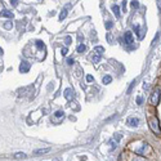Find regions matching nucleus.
Masks as SVG:
<instances>
[{
	"label": "nucleus",
	"instance_id": "f257e3e1",
	"mask_svg": "<svg viewBox=\"0 0 161 161\" xmlns=\"http://www.w3.org/2000/svg\"><path fill=\"white\" fill-rule=\"evenodd\" d=\"M129 148L137 155H148L151 153V147L144 141H135L129 144Z\"/></svg>",
	"mask_w": 161,
	"mask_h": 161
},
{
	"label": "nucleus",
	"instance_id": "f03ea898",
	"mask_svg": "<svg viewBox=\"0 0 161 161\" xmlns=\"http://www.w3.org/2000/svg\"><path fill=\"white\" fill-rule=\"evenodd\" d=\"M148 126H150L151 132L155 133V134H161V126H160V123H159V119L156 116H151L148 119Z\"/></svg>",
	"mask_w": 161,
	"mask_h": 161
},
{
	"label": "nucleus",
	"instance_id": "7ed1b4c3",
	"mask_svg": "<svg viewBox=\"0 0 161 161\" xmlns=\"http://www.w3.org/2000/svg\"><path fill=\"white\" fill-rule=\"evenodd\" d=\"M160 97H161V88L157 86V88H155V90L152 92V94H151V103L153 104V106H157L160 102Z\"/></svg>",
	"mask_w": 161,
	"mask_h": 161
},
{
	"label": "nucleus",
	"instance_id": "20e7f679",
	"mask_svg": "<svg viewBox=\"0 0 161 161\" xmlns=\"http://www.w3.org/2000/svg\"><path fill=\"white\" fill-rule=\"evenodd\" d=\"M65 119V112L63 111H56L54 114H53V116L50 117V121H52L53 124H59V123H62V120Z\"/></svg>",
	"mask_w": 161,
	"mask_h": 161
},
{
	"label": "nucleus",
	"instance_id": "39448f33",
	"mask_svg": "<svg viewBox=\"0 0 161 161\" xmlns=\"http://www.w3.org/2000/svg\"><path fill=\"white\" fill-rule=\"evenodd\" d=\"M30 68H31V65H30V62H27V61H21V63H19V72L21 74L28 72Z\"/></svg>",
	"mask_w": 161,
	"mask_h": 161
},
{
	"label": "nucleus",
	"instance_id": "423d86ee",
	"mask_svg": "<svg viewBox=\"0 0 161 161\" xmlns=\"http://www.w3.org/2000/svg\"><path fill=\"white\" fill-rule=\"evenodd\" d=\"M124 41H125V44H133L134 43V37H133L132 31H126L124 34Z\"/></svg>",
	"mask_w": 161,
	"mask_h": 161
},
{
	"label": "nucleus",
	"instance_id": "0eeeda50",
	"mask_svg": "<svg viewBox=\"0 0 161 161\" xmlns=\"http://www.w3.org/2000/svg\"><path fill=\"white\" fill-rule=\"evenodd\" d=\"M133 28H134V32L137 34V36H138L139 40H142L143 37H144V31L142 30L141 26H138V25H135V26H133Z\"/></svg>",
	"mask_w": 161,
	"mask_h": 161
},
{
	"label": "nucleus",
	"instance_id": "6e6552de",
	"mask_svg": "<svg viewBox=\"0 0 161 161\" xmlns=\"http://www.w3.org/2000/svg\"><path fill=\"white\" fill-rule=\"evenodd\" d=\"M74 97H75V92L71 88H67L66 90H65V98H66L67 101H72Z\"/></svg>",
	"mask_w": 161,
	"mask_h": 161
},
{
	"label": "nucleus",
	"instance_id": "1a4fd4ad",
	"mask_svg": "<svg viewBox=\"0 0 161 161\" xmlns=\"http://www.w3.org/2000/svg\"><path fill=\"white\" fill-rule=\"evenodd\" d=\"M128 125L129 126H138L139 125V119L138 117H129L128 119Z\"/></svg>",
	"mask_w": 161,
	"mask_h": 161
},
{
	"label": "nucleus",
	"instance_id": "9d476101",
	"mask_svg": "<svg viewBox=\"0 0 161 161\" xmlns=\"http://www.w3.org/2000/svg\"><path fill=\"white\" fill-rule=\"evenodd\" d=\"M0 17H5V18H9V19H12L14 16H13V12L4 9V10H1V12H0Z\"/></svg>",
	"mask_w": 161,
	"mask_h": 161
},
{
	"label": "nucleus",
	"instance_id": "9b49d317",
	"mask_svg": "<svg viewBox=\"0 0 161 161\" xmlns=\"http://www.w3.org/2000/svg\"><path fill=\"white\" fill-rule=\"evenodd\" d=\"M50 151V148H40V150H36L34 151V155H36V156H39V155H44V153H48V152Z\"/></svg>",
	"mask_w": 161,
	"mask_h": 161
},
{
	"label": "nucleus",
	"instance_id": "f8f14e48",
	"mask_svg": "<svg viewBox=\"0 0 161 161\" xmlns=\"http://www.w3.org/2000/svg\"><path fill=\"white\" fill-rule=\"evenodd\" d=\"M67 13H68V10H67V8H65V9H62V12L59 13V21H63L65 18L67 17Z\"/></svg>",
	"mask_w": 161,
	"mask_h": 161
},
{
	"label": "nucleus",
	"instance_id": "ddd939ff",
	"mask_svg": "<svg viewBox=\"0 0 161 161\" xmlns=\"http://www.w3.org/2000/svg\"><path fill=\"white\" fill-rule=\"evenodd\" d=\"M4 28L5 30H8V31H10L12 28H13V22H12V21H7V22H4Z\"/></svg>",
	"mask_w": 161,
	"mask_h": 161
},
{
	"label": "nucleus",
	"instance_id": "4468645a",
	"mask_svg": "<svg viewBox=\"0 0 161 161\" xmlns=\"http://www.w3.org/2000/svg\"><path fill=\"white\" fill-rule=\"evenodd\" d=\"M76 50H77V53H84L85 50H86V46H85V44H83V43H80L79 45H77L76 48Z\"/></svg>",
	"mask_w": 161,
	"mask_h": 161
},
{
	"label": "nucleus",
	"instance_id": "2eb2a0df",
	"mask_svg": "<svg viewBox=\"0 0 161 161\" xmlns=\"http://www.w3.org/2000/svg\"><path fill=\"white\" fill-rule=\"evenodd\" d=\"M111 81H112V77L110 76V75H106V76H103V79H102V83H103L104 85H108Z\"/></svg>",
	"mask_w": 161,
	"mask_h": 161
},
{
	"label": "nucleus",
	"instance_id": "dca6fc26",
	"mask_svg": "<svg viewBox=\"0 0 161 161\" xmlns=\"http://www.w3.org/2000/svg\"><path fill=\"white\" fill-rule=\"evenodd\" d=\"M94 53H95V54L102 56L103 53H104V48H103V46H95V48H94Z\"/></svg>",
	"mask_w": 161,
	"mask_h": 161
},
{
	"label": "nucleus",
	"instance_id": "f3484780",
	"mask_svg": "<svg viewBox=\"0 0 161 161\" xmlns=\"http://www.w3.org/2000/svg\"><path fill=\"white\" fill-rule=\"evenodd\" d=\"M112 12L115 13V16L117 17V18H120V8H119L117 5H112Z\"/></svg>",
	"mask_w": 161,
	"mask_h": 161
},
{
	"label": "nucleus",
	"instance_id": "a211bd4d",
	"mask_svg": "<svg viewBox=\"0 0 161 161\" xmlns=\"http://www.w3.org/2000/svg\"><path fill=\"white\" fill-rule=\"evenodd\" d=\"M130 7H132L133 9H138V8H139V1H138V0H132Z\"/></svg>",
	"mask_w": 161,
	"mask_h": 161
},
{
	"label": "nucleus",
	"instance_id": "6ab92c4d",
	"mask_svg": "<svg viewBox=\"0 0 161 161\" xmlns=\"http://www.w3.org/2000/svg\"><path fill=\"white\" fill-rule=\"evenodd\" d=\"M92 61H93V63H99V61H101V56L99 54H93V57H92Z\"/></svg>",
	"mask_w": 161,
	"mask_h": 161
},
{
	"label": "nucleus",
	"instance_id": "aec40b11",
	"mask_svg": "<svg viewBox=\"0 0 161 161\" xmlns=\"http://www.w3.org/2000/svg\"><path fill=\"white\" fill-rule=\"evenodd\" d=\"M14 159H26V155L23 152H18V153L14 155Z\"/></svg>",
	"mask_w": 161,
	"mask_h": 161
},
{
	"label": "nucleus",
	"instance_id": "412c9836",
	"mask_svg": "<svg viewBox=\"0 0 161 161\" xmlns=\"http://www.w3.org/2000/svg\"><path fill=\"white\" fill-rule=\"evenodd\" d=\"M71 43H72V39H71V36H66V37H65V44H66V45H70Z\"/></svg>",
	"mask_w": 161,
	"mask_h": 161
},
{
	"label": "nucleus",
	"instance_id": "4be33fe9",
	"mask_svg": "<svg viewBox=\"0 0 161 161\" xmlns=\"http://www.w3.org/2000/svg\"><path fill=\"white\" fill-rule=\"evenodd\" d=\"M110 144H111V150H115L117 147V141H110Z\"/></svg>",
	"mask_w": 161,
	"mask_h": 161
},
{
	"label": "nucleus",
	"instance_id": "5701e85b",
	"mask_svg": "<svg viewBox=\"0 0 161 161\" xmlns=\"http://www.w3.org/2000/svg\"><path fill=\"white\" fill-rule=\"evenodd\" d=\"M132 161H147V160H146L144 157H142V156H137V157H134Z\"/></svg>",
	"mask_w": 161,
	"mask_h": 161
},
{
	"label": "nucleus",
	"instance_id": "b1692460",
	"mask_svg": "<svg viewBox=\"0 0 161 161\" xmlns=\"http://www.w3.org/2000/svg\"><path fill=\"white\" fill-rule=\"evenodd\" d=\"M134 85H135V80H134V81H132V84H130L129 89H128V94H130V93H132V89L134 88Z\"/></svg>",
	"mask_w": 161,
	"mask_h": 161
},
{
	"label": "nucleus",
	"instance_id": "393cba45",
	"mask_svg": "<svg viewBox=\"0 0 161 161\" xmlns=\"http://www.w3.org/2000/svg\"><path fill=\"white\" fill-rule=\"evenodd\" d=\"M112 26H114V22H111V21H108V22H106V28H107V30L112 28Z\"/></svg>",
	"mask_w": 161,
	"mask_h": 161
},
{
	"label": "nucleus",
	"instance_id": "a878e982",
	"mask_svg": "<svg viewBox=\"0 0 161 161\" xmlns=\"http://www.w3.org/2000/svg\"><path fill=\"white\" fill-rule=\"evenodd\" d=\"M61 53H62V56H67V53H68V49H67L66 46H65V48H62V49H61Z\"/></svg>",
	"mask_w": 161,
	"mask_h": 161
},
{
	"label": "nucleus",
	"instance_id": "bb28decb",
	"mask_svg": "<svg viewBox=\"0 0 161 161\" xmlns=\"http://www.w3.org/2000/svg\"><path fill=\"white\" fill-rule=\"evenodd\" d=\"M86 81H88V83H92V81H94V77L92 76V75H88V76H86Z\"/></svg>",
	"mask_w": 161,
	"mask_h": 161
},
{
	"label": "nucleus",
	"instance_id": "cd10ccee",
	"mask_svg": "<svg viewBox=\"0 0 161 161\" xmlns=\"http://www.w3.org/2000/svg\"><path fill=\"white\" fill-rule=\"evenodd\" d=\"M159 37H160V32H157V34H156V36H155V39H153V43H152V45H153L155 43H157V40H159Z\"/></svg>",
	"mask_w": 161,
	"mask_h": 161
},
{
	"label": "nucleus",
	"instance_id": "c85d7f7f",
	"mask_svg": "<svg viewBox=\"0 0 161 161\" xmlns=\"http://www.w3.org/2000/svg\"><path fill=\"white\" fill-rule=\"evenodd\" d=\"M137 103H138L139 106H141V104H143V98H142V97H138V98H137Z\"/></svg>",
	"mask_w": 161,
	"mask_h": 161
},
{
	"label": "nucleus",
	"instance_id": "c756f323",
	"mask_svg": "<svg viewBox=\"0 0 161 161\" xmlns=\"http://www.w3.org/2000/svg\"><path fill=\"white\" fill-rule=\"evenodd\" d=\"M121 7H123L124 12H126V0H123V5H121Z\"/></svg>",
	"mask_w": 161,
	"mask_h": 161
},
{
	"label": "nucleus",
	"instance_id": "7c9ffc66",
	"mask_svg": "<svg viewBox=\"0 0 161 161\" xmlns=\"http://www.w3.org/2000/svg\"><path fill=\"white\" fill-rule=\"evenodd\" d=\"M18 1H19V0H10V4L13 5V7H16V5L18 4Z\"/></svg>",
	"mask_w": 161,
	"mask_h": 161
},
{
	"label": "nucleus",
	"instance_id": "2f4dec72",
	"mask_svg": "<svg viewBox=\"0 0 161 161\" xmlns=\"http://www.w3.org/2000/svg\"><path fill=\"white\" fill-rule=\"evenodd\" d=\"M74 62H75V61H74V58H68L67 59V65H70V66H71V65H74Z\"/></svg>",
	"mask_w": 161,
	"mask_h": 161
},
{
	"label": "nucleus",
	"instance_id": "473e14b6",
	"mask_svg": "<svg viewBox=\"0 0 161 161\" xmlns=\"http://www.w3.org/2000/svg\"><path fill=\"white\" fill-rule=\"evenodd\" d=\"M157 7H159V10L161 13V0H157Z\"/></svg>",
	"mask_w": 161,
	"mask_h": 161
},
{
	"label": "nucleus",
	"instance_id": "72a5a7b5",
	"mask_svg": "<svg viewBox=\"0 0 161 161\" xmlns=\"http://www.w3.org/2000/svg\"><path fill=\"white\" fill-rule=\"evenodd\" d=\"M0 56H3V49L0 48Z\"/></svg>",
	"mask_w": 161,
	"mask_h": 161
}]
</instances>
